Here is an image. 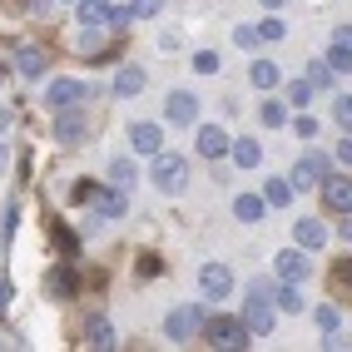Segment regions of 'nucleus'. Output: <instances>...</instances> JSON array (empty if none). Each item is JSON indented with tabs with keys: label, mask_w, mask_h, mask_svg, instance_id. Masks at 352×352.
<instances>
[{
	"label": "nucleus",
	"mask_w": 352,
	"mask_h": 352,
	"mask_svg": "<svg viewBox=\"0 0 352 352\" xmlns=\"http://www.w3.org/2000/svg\"><path fill=\"white\" fill-rule=\"evenodd\" d=\"M204 338H208V347H219V352H243L253 333H248V322H243V318L219 313V318H208V322H204Z\"/></svg>",
	"instance_id": "1"
},
{
	"label": "nucleus",
	"mask_w": 352,
	"mask_h": 352,
	"mask_svg": "<svg viewBox=\"0 0 352 352\" xmlns=\"http://www.w3.org/2000/svg\"><path fill=\"white\" fill-rule=\"evenodd\" d=\"M149 184L159 194H179L184 184H189V159H179V154H154V169H149Z\"/></svg>",
	"instance_id": "2"
},
{
	"label": "nucleus",
	"mask_w": 352,
	"mask_h": 352,
	"mask_svg": "<svg viewBox=\"0 0 352 352\" xmlns=\"http://www.w3.org/2000/svg\"><path fill=\"white\" fill-rule=\"evenodd\" d=\"M333 174L327 169V154H318V149H308V154H298V164H293V189H322V179Z\"/></svg>",
	"instance_id": "3"
},
{
	"label": "nucleus",
	"mask_w": 352,
	"mask_h": 352,
	"mask_svg": "<svg viewBox=\"0 0 352 352\" xmlns=\"http://www.w3.org/2000/svg\"><path fill=\"white\" fill-rule=\"evenodd\" d=\"M273 273L283 278V283H302V278L313 273V263H308V248H298V243H293V248H283V253L273 258Z\"/></svg>",
	"instance_id": "4"
},
{
	"label": "nucleus",
	"mask_w": 352,
	"mask_h": 352,
	"mask_svg": "<svg viewBox=\"0 0 352 352\" xmlns=\"http://www.w3.org/2000/svg\"><path fill=\"white\" fill-rule=\"evenodd\" d=\"M89 95H95V89H89V85H80V80H55L50 89H45V100L55 104V114H60V109H80Z\"/></svg>",
	"instance_id": "5"
},
{
	"label": "nucleus",
	"mask_w": 352,
	"mask_h": 352,
	"mask_svg": "<svg viewBox=\"0 0 352 352\" xmlns=\"http://www.w3.org/2000/svg\"><path fill=\"white\" fill-rule=\"evenodd\" d=\"M164 120L179 124V129H189V124L199 120V100L189 95V89H174V95L164 100Z\"/></svg>",
	"instance_id": "6"
},
{
	"label": "nucleus",
	"mask_w": 352,
	"mask_h": 352,
	"mask_svg": "<svg viewBox=\"0 0 352 352\" xmlns=\"http://www.w3.org/2000/svg\"><path fill=\"white\" fill-rule=\"evenodd\" d=\"M194 327H199V302H179V308L164 318V333H169L174 342H189Z\"/></svg>",
	"instance_id": "7"
},
{
	"label": "nucleus",
	"mask_w": 352,
	"mask_h": 352,
	"mask_svg": "<svg viewBox=\"0 0 352 352\" xmlns=\"http://www.w3.org/2000/svg\"><path fill=\"white\" fill-rule=\"evenodd\" d=\"M199 288H204V298H228L233 293V268L228 263H204V273H199Z\"/></svg>",
	"instance_id": "8"
},
{
	"label": "nucleus",
	"mask_w": 352,
	"mask_h": 352,
	"mask_svg": "<svg viewBox=\"0 0 352 352\" xmlns=\"http://www.w3.org/2000/svg\"><path fill=\"white\" fill-rule=\"evenodd\" d=\"M322 204H327V214H352V179L327 174L322 179Z\"/></svg>",
	"instance_id": "9"
},
{
	"label": "nucleus",
	"mask_w": 352,
	"mask_h": 352,
	"mask_svg": "<svg viewBox=\"0 0 352 352\" xmlns=\"http://www.w3.org/2000/svg\"><path fill=\"white\" fill-rule=\"evenodd\" d=\"M204 159H223L228 149H233V139L219 129V124H199V144H194Z\"/></svg>",
	"instance_id": "10"
},
{
	"label": "nucleus",
	"mask_w": 352,
	"mask_h": 352,
	"mask_svg": "<svg viewBox=\"0 0 352 352\" xmlns=\"http://www.w3.org/2000/svg\"><path fill=\"white\" fill-rule=\"evenodd\" d=\"M89 204H95L100 219H124V208H129V199H124L120 184H114V189H95V199H89Z\"/></svg>",
	"instance_id": "11"
},
{
	"label": "nucleus",
	"mask_w": 352,
	"mask_h": 352,
	"mask_svg": "<svg viewBox=\"0 0 352 352\" xmlns=\"http://www.w3.org/2000/svg\"><path fill=\"white\" fill-rule=\"evenodd\" d=\"M129 144H134V154H159V144H164V134H159V124H129Z\"/></svg>",
	"instance_id": "12"
},
{
	"label": "nucleus",
	"mask_w": 352,
	"mask_h": 352,
	"mask_svg": "<svg viewBox=\"0 0 352 352\" xmlns=\"http://www.w3.org/2000/svg\"><path fill=\"white\" fill-rule=\"evenodd\" d=\"M293 243L313 253V248H322V243H327V228H322L318 219H298V223H293Z\"/></svg>",
	"instance_id": "13"
},
{
	"label": "nucleus",
	"mask_w": 352,
	"mask_h": 352,
	"mask_svg": "<svg viewBox=\"0 0 352 352\" xmlns=\"http://www.w3.org/2000/svg\"><path fill=\"white\" fill-rule=\"evenodd\" d=\"M55 134H60V144L75 149L80 139H85V120H80L75 109H60V114H55Z\"/></svg>",
	"instance_id": "14"
},
{
	"label": "nucleus",
	"mask_w": 352,
	"mask_h": 352,
	"mask_svg": "<svg viewBox=\"0 0 352 352\" xmlns=\"http://www.w3.org/2000/svg\"><path fill=\"white\" fill-rule=\"evenodd\" d=\"M233 214H239L243 223H263L268 199H263V194H239V199H233Z\"/></svg>",
	"instance_id": "15"
},
{
	"label": "nucleus",
	"mask_w": 352,
	"mask_h": 352,
	"mask_svg": "<svg viewBox=\"0 0 352 352\" xmlns=\"http://www.w3.org/2000/svg\"><path fill=\"white\" fill-rule=\"evenodd\" d=\"M233 164H239V169H258V159H263V144H258V139H233Z\"/></svg>",
	"instance_id": "16"
},
{
	"label": "nucleus",
	"mask_w": 352,
	"mask_h": 352,
	"mask_svg": "<svg viewBox=\"0 0 352 352\" xmlns=\"http://www.w3.org/2000/svg\"><path fill=\"white\" fill-rule=\"evenodd\" d=\"M263 199H268V208H288L293 204V179H263Z\"/></svg>",
	"instance_id": "17"
},
{
	"label": "nucleus",
	"mask_w": 352,
	"mask_h": 352,
	"mask_svg": "<svg viewBox=\"0 0 352 352\" xmlns=\"http://www.w3.org/2000/svg\"><path fill=\"white\" fill-rule=\"evenodd\" d=\"M258 120H263V129H283L288 124V100H263L258 104Z\"/></svg>",
	"instance_id": "18"
},
{
	"label": "nucleus",
	"mask_w": 352,
	"mask_h": 352,
	"mask_svg": "<svg viewBox=\"0 0 352 352\" xmlns=\"http://www.w3.org/2000/svg\"><path fill=\"white\" fill-rule=\"evenodd\" d=\"M248 80H253V89H278V65L273 60H253V69H248Z\"/></svg>",
	"instance_id": "19"
},
{
	"label": "nucleus",
	"mask_w": 352,
	"mask_h": 352,
	"mask_svg": "<svg viewBox=\"0 0 352 352\" xmlns=\"http://www.w3.org/2000/svg\"><path fill=\"white\" fill-rule=\"evenodd\" d=\"M85 342H89V347H100V352H109V347H114V327H109L104 318H89V327H85Z\"/></svg>",
	"instance_id": "20"
},
{
	"label": "nucleus",
	"mask_w": 352,
	"mask_h": 352,
	"mask_svg": "<svg viewBox=\"0 0 352 352\" xmlns=\"http://www.w3.org/2000/svg\"><path fill=\"white\" fill-rule=\"evenodd\" d=\"M144 89V69L139 65H124L120 75H114V95H139Z\"/></svg>",
	"instance_id": "21"
},
{
	"label": "nucleus",
	"mask_w": 352,
	"mask_h": 352,
	"mask_svg": "<svg viewBox=\"0 0 352 352\" xmlns=\"http://www.w3.org/2000/svg\"><path fill=\"white\" fill-rule=\"evenodd\" d=\"M80 10V25H104L109 20V0H75Z\"/></svg>",
	"instance_id": "22"
},
{
	"label": "nucleus",
	"mask_w": 352,
	"mask_h": 352,
	"mask_svg": "<svg viewBox=\"0 0 352 352\" xmlns=\"http://www.w3.org/2000/svg\"><path fill=\"white\" fill-rule=\"evenodd\" d=\"M45 65H50V60H45V50H40V45H20V75H45Z\"/></svg>",
	"instance_id": "23"
},
{
	"label": "nucleus",
	"mask_w": 352,
	"mask_h": 352,
	"mask_svg": "<svg viewBox=\"0 0 352 352\" xmlns=\"http://www.w3.org/2000/svg\"><path fill=\"white\" fill-rule=\"evenodd\" d=\"M273 308L298 313V308H302V293H298V283H283V278H278V288H273Z\"/></svg>",
	"instance_id": "24"
},
{
	"label": "nucleus",
	"mask_w": 352,
	"mask_h": 352,
	"mask_svg": "<svg viewBox=\"0 0 352 352\" xmlns=\"http://www.w3.org/2000/svg\"><path fill=\"white\" fill-rule=\"evenodd\" d=\"M333 75H338V69L327 65V60H313V65H308V85H313V89H333V85H338Z\"/></svg>",
	"instance_id": "25"
},
{
	"label": "nucleus",
	"mask_w": 352,
	"mask_h": 352,
	"mask_svg": "<svg viewBox=\"0 0 352 352\" xmlns=\"http://www.w3.org/2000/svg\"><path fill=\"white\" fill-rule=\"evenodd\" d=\"M313 318H318V327H322V338H327V333H342V313L333 308V302H322Z\"/></svg>",
	"instance_id": "26"
},
{
	"label": "nucleus",
	"mask_w": 352,
	"mask_h": 352,
	"mask_svg": "<svg viewBox=\"0 0 352 352\" xmlns=\"http://www.w3.org/2000/svg\"><path fill=\"white\" fill-rule=\"evenodd\" d=\"M327 65H333L338 75H347V69H352V50H347V45H338V40H333V45H327Z\"/></svg>",
	"instance_id": "27"
},
{
	"label": "nucleus",
	"mask_w": 352,
	"mask_h": 352,
	"mask_svg": "<svg viewBox=\"0 0 352 352\" xmlns=\"http://www.w3.org/2000/svg\"><path fill=\"white\" fill-rule=\"evenodd\" d=\"M333 120H338V129H342V134H352V95H338Z\"/></svg>",
	"instance_id": "28"
},
{
	"label": "nucleus",
	"mask_w": 352,
	"mask_h": 352,
	"mask_svg": "<svg viewBox=\"0 0 352 352\" xmlns=\"http://www.w3.org/2000/svg\"><path fill=\"white\" fill-rule=\"evenodd\" d=\"M104 25H109V30H129V25H134V10H129V6H109V20H104Z\"/></svg>",
	"instance_id": "29"
},
{
	"label": "nucleus",
	"mask_w": 352,
	"mask_h": 352,
	"mask_svg": "<svg viewBox=\"0 0 352 352\" xmlns=\"http://www.w3.org/2000/svg\"><path fill=\"white\" fill-rule=\"evenodd\" d=\"M313 95H318V89H313L308 80H293V85H288V104H298V109H302V104H308Z\"/></svg>",
	"instance_id": "30"
},
{
	"label": "nucleus",
	"mask_w": 352,
	"mask_h": 352,
	"mask_svg": "<svg viewBox=\"0 0 352 352\" xmlns=\"http://www.w3.org/2000/svg\"><path fill=\"white\" fill-rule=\"evenodd\" d=\"M134 273H139V278H159V273H164V263H159V253H139V263H134Z\"/></svg>",
	"instance_id": "31"
},
{
	"label": "nucleus",
	"mask_w": 352,
	"mask_h": 352,
	"mask_svg": "<svg viewBox=\"0 0 352 352\" xmlns=\"http://www.w3.org/2000/svg\"><path fill=\"white\" fill-rule=\"evenodd\" d=\"M258 35H263V40H283V35H288V25H283L278 15H268V20H258Z\"/></svg>",
	"instance_id": "32"
},
{
	"label": "nucleus",
	"mask_w": 352,
	"mask_h": 352,
	"mask_svg": "<svg viewBox=\"0 0 352 352\" xmlns=\"http://www.w3.org/2000/svg\"><path fill=\"white\" fill-rule=\"evenodd\" d=\"M109 179L120 184V189H124V184H134V164H129V159H114V164H109Z\"/></svg>",
	"instance_id": "33"
},
{
	"label": "nucleus",
	"mask_w": 352,
	"mask_h": 352,
	"mask_svg": "<svg viewBox=\"0 0 352 352\" xmlns=\"http://www.w3.org/2000/svg\"><path fill=\"white\" fill-rule=\"evenodd\" d=\"M129 10H134V20H154L164 10V0H129Z\"/></svg>",
	"instance_id": "34"
},
{
	"label": "nucleus",
	"mask_w": 352,
	"mask_h": 352,
	"mask_svg": "<svg viewBox=\"0 0 352 352\" xmlns=\"http://www.w3.org/2000/svg\"><path fill=\"white\" fill-rule=\"evenodd\" d=\"M194 69H199V75H219V55L214 50H199L194 55Z\"/></svg>",
	"instance_id": "35"
},
{
	"label": "nucleus",
	"mask_w": 352,
	"mask_h": 352,
	"mask_svg": "<svg viewBox=\"0 0 352 352\" xmlns=\"http://www.w3.org/2000/svg\"><path fill=\"white\" fill-rule=\"evenodd\" d=\"M50 288H55V293H65V298H69V293H75V273H69V268H60V273H55V278H50Z\"/></svg>",
	"instance_id": "36"
},
{
	"label": "nucleus",
	"mask_w": 352,
	"mask_h": 352,
	"mask_svg": "<svg viewBox=\"0 0 352 352\" xmlns=\"http://www.w3.org/2000/svg\"><path fill=\"white\" fill-rule=\"evenodd\" d=\"M333 288H352V258H342L333 268Z\"/></svg>",
	"instance_id": "37"
},
{
	"label": "nucleus",
	"mask_w": 352,
	"mask_h": 352,
	"mask_svg": "<svg viewBox=\"0 0 352 352\" xmlns=\"http://www.w3.org/2000/svg\"><path fill=\"white\" fill-rule=\"evenodd\" d=\"M233 40H239V45H243V50H253V45H258V40H263V35H258V25H239V30H233Z\"/></svg>",
	"instance_id": "38"
},
{
	"label": "nucleus",
	"mask_w": 352,
	"mask_h": 352,
	"mask_svg": "<svg viewBox=\"0 0 352 352\" xmlns=\"http://www.w3.org/2000/svg\"><path fill=\"white\" fill-rule=\"evenodd\" d=\"M318 134V120L313 114H298V139H313Z\"/></svg>",
	"instance_id": "39"
},
{
	"label": "nucleus",
	"mask_w": 352,
	"mask_h": 352,
	"mask_svg": "<svg viewBox=\"0 0 352 352\" xmlns=\"http://www.w3.org/2000/svg\"><path fill=\"white\" fill-rule=\"evenodd\" d=\"M75 199H85V204L95 199V179H80V184H75Z\"/></svg>",
	"instance_id": "40"
},
{
	"label": "nucleus",
	"mask_w": 352,
	"mask_h": 352,
	"mask_svg": "<svg viewBox=\"0 0 352 352\" xmlns=\"http://www.w3.org/2000/svg\"><path fill=\"white\" fill-rule=\"evenodd\" d=\"M338 159H342V164H352V134H342V139H338Z\"/></svg>",
	"instance_id": "41"
},
{
	"label": "nucleus",
	"mask_w": 352,
	"mask_h": 352,
	"mask_svg": "<svg viewBox=\"0 0 352 352\" xmlns=\"http://www.w3.org/2000/svg\"><path fill=\"white\" fill-rule=\"evenodd\" d=\"M333 40H338V45H347V50H352V25H338V30H333Z\"/></svg>",
	"instance_id": "42"
},
{
	"label": "nucleus",
	"mask_w": 352,
	"mask_h": 352,
	"mask_svg": "<svg viewBox=\"0 0 352 352\" xmlns=\"http://www.w3.org/2000/svg\"><path fill=\"white\" fill-rule=\"evenodd\" d=\"M15 124V109H0V129H10Z\"/></svg>",
	"instance_id": "43"
},
{
	"label": "nucleus",
	"mask_w": 352,
	"mask_h": 352,
	"mask_svg": "<svg viewBox=\"0 0 352 352\" xmlns=\"http://www.w3.org/2000/svg\"><path fill=\"white\" fill-rule=\"evenodd\" d=\"M338 233H342V239H352V219L342 214V223H338Z\"/></svg>",
	"instance_id": "44"
},
{
	"label": "nucleus",
	"mask_w": 352,
	"mask_h": 352,
	"mask_svg": "<svg viewBox=\"0 0 352 352\" xmlns=\"http://www.w3.org/2000/svg\"><path fill=\"white\" fill-rule=\"evenodd\" d=\"M6 302H10V283H0V308H6Z\"/></svg>",
	"instance_id": "45"
},
{
	"label": "nucleus",
	"mask_w": 352,
	"mask_h": 352,
	"mask_svg": "<svg viewBox=\"0 0 352 352\" xmlns=\"http://www.w3.org/2000/svg\"><path fill=\"white\" fill-rule=\"evenodd\" d=\"M263 6H268V10H278V6H283V0H263Z\"/></svg>",
	"instance_id": "46"
}]
</instances>
